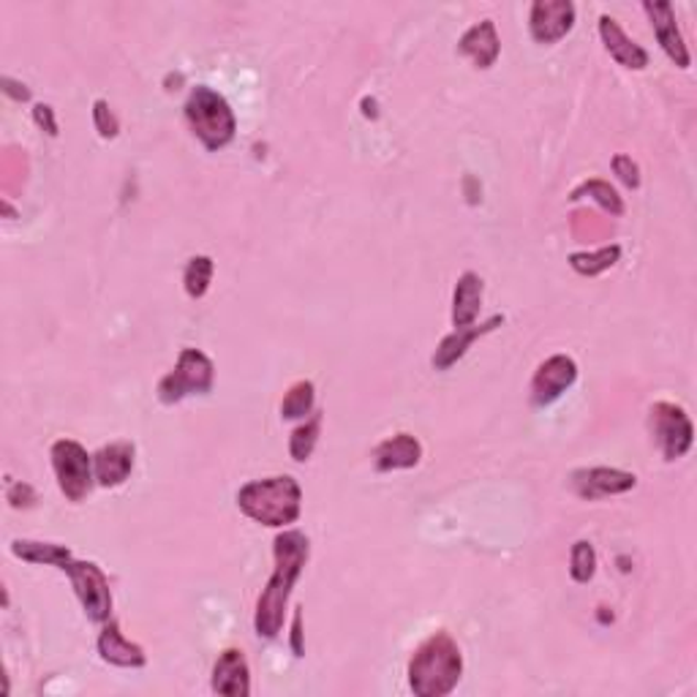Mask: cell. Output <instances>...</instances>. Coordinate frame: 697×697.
<instances>
[{"label":"cell","instance_id":"obj_1","mask_svg":"<svg viewBox=\"0 0 697 697\" xmlns=\"http://www.w3.org/2000/svg\"><path fill=\"white\" fill-rule=\"evenodd\" d=\"M308 554H311V543H308L305 534L298 532V528L281 532L272 539L276 569H272L265 591L259 594L257 615H254V630H257V635L265 637V641H272V637L281 632L283 615H287L289 605V594H292L294 583H298V578L303 575Z\"/></svg>","mask_w":697,"mask_h":697},{"label":"cell","instance_id":"obj_2","mask_svg":"<svg viewBox=\"0 0 697 697\" xmlns=\"http://www.w3.org/2000/svg\"><path fill=\"white\" fill-rule=\"evenodd\" d=\"M463 676V654L450 632H436L409 660V687L417 697H444Z\"/></svg>","mask_w":697,"mask_h":697},{"label":"cell","instance_id":"obj_3","mask_svg":"<svg viewBox=\"0 0 697 697\" xmlns=\"http://www.w3.org/2000/svg\"><path fill=\"white\" fill-rule=\"evenodd\" d=\"M237 507L246 518L270 528H283L303 513V487L289 474L251 480L237 491Z\"/></svg>","mask_w":697,"mask_h":697},{"label":"cell","instance_id":"obj_4","mask_svg":"<svg viewBox=\"0 0 697 697\" xmlns=\"http://www.w3.org/2000/svg\"><path fill=\"white\" fill-rule=\"evenodd\" d=\"M185 120H189L194 137L207 150H221L235 139L237 120L229 101L207 85H200L191 90L189 101H185Z\"/></svg>","mask_w":697,"mask_h":697},{"label":"cell","instance_id":"obj_5","mask_svg":"<svg viewBox=\"0 0 697 697\" xmlns=\"http://www.w3.org/2000/svg\"><path fill=\"white\" fill-rule=\"evenodd\" d=\"M216 368L213 360L200 349H183L178 357V365L159 382L161 404H178L189 395H205L213 390Z\"/></svg>","mask_w":697,"mask_h":697},{"label":"cell","instance_id":"obj_6","mask_svg":"<svg viewBox=\"0 0 697 697\" xmlns=\"http://www.w3.org/2000/svg\"><path fill=\"white\" fill-rule=\"evenodd\" d=\"M50 455L61 493L68 502L79 504L87 493H90L93 480H96L93 458L87 455L85 447L74 439H57L55 444H52Z\"/></svg>","mask_w":697,"mask_h":697},{"label":"cell","instance_id":"obj_7","mask_svg":"<svg viewBox=\"0 0 697 697\" xmlns=\"http://www.w3.org/2000/svg\"><path fill=\"white\" fill-rule=\"evenodd\" d=\"M648 422H652L654 441L660 444L665 461H678V458H684L689 450H693L695 428H693V420H689V415L682 409V406L660 400V404L652 406Z\"/></svg>","mask_w":697,"mask_h":697},{"label":"cell","instance_id":"obj_8","mask_svg":"<svg viewBox=\"0 0 697 697\" xmlns=\"http://www.w3.org/2000/svg\"><path fill=\"white\" fill-rule=\"evenodd\" d=\"M63 572L72 578L74 594L83 602L87 619L96 624H107L112 619V591H109V580L104 569L93 561H77L72 559Z\"/></svg>","mask_w":697,"mask_h":697},{"label":"cell","instance_id":"obj_9","mask_svg":"<svg viewBox=\"0 0 697 697\" xmlns=\"http://www.w3.org/2000/svg\"><path fill=\"white\" fill-rule=\"evenodd\" d=\"M575 3L572 0H537L532 3L528 14V31L537 44H556L572 31L575 25Z\"/></svg>","mask_w":697,"mask_h":697},{"label":"cell","instance_id":"obj_10","mask_svg":"<svg viewBox=\"0 0 697 697\" xmlns=\"http://www.w3.org/2000/svg\"><path fill=\"white\" fill-rule=\"evenodd\" d=\"M578 379V363L567 354H554L537 368L532 379V404L548 406L559 400Z\"/></svg>","mask_w":697,"mask_h":697},{"label":"cell","instance_id":"obj_11","mask_svg":"<svg viewBox=\"0 0 697 697\" xmlns=\"http://www.w3.org/2000/svg\"><path fill=\"white\" fill-rule=\"evenodd\" d=\"M637 485V478L632 472H621V469L594 467V469H578L572 474V487L580 498H602V496H619V493L632 491Z\"/></svg>","mask_w":697,"mask_h":697},{"label":"cell","instance_id":"obj_12","mask_svg":"<svg viewBox=\"0 0 697 697\" xmlns=\"http://www.w3.org/2000/svg\"><path fill=\"white\" fill-rule=\"evenodd\" d=\"M643 11L648 14L654 28V36L660 42L665 55L676 63L678 68H689L693 63V55H689L687 42H684L682 31L676 25V11H673L671 3H643Z\"/></svg>","mask_w":697,"mask_h":697},{"label":"cell","instance_id":"obj_13","mask_svg":"<svg viewBox=\"0 0 697 697\" xmlns=\"http://www.w3.org/2000/svg\"><path fill=\"white\" fill-rule=\"evenodd\" d=\"M213 693L226 697H248L251 695V671L248 660L240 648H224L213 665Z\"/></svg>","mask_w":697,"mask_h":697},{"label":"cell","instance_id":"obj_14","mask_svg":"<svg viewBox=\"0 0 697 697\" xmlns=\"http://www.w3.org/2000/svg\"><path fill=\"white\" fill-rule=\"evenodd\" d=\"M502 324H504V317H498V313H496V317H491V319H487V322H482V324L455 328L450 335H444V339H441L439 346H436L433 360H431L433 368L436 371H450L452 365H455L458 360H461L463 354H467V349L480 339V335L491 333V330L502 328Z\"/></svg>","mask_w":697,"mask_h":697},{"label":"cell","instance_id":"obj_15","mask_svg":"<svg viewBox=\"0 0 697 697\" xmlns=\"http://www.w3.org/2000/svg\"><path fill=\"white\" fill-rule=\"evenodd\" d=\"M133 469V444L131 441H112V444L101 447L93 455V472L96 482L101 487H118L129 480Z\"/></svg>","mask_w":697,"mask_h":697},{"label":"cell","instance_id":"obj_16","mask_svg":"<svg viewBox=\"0 0 697 697\" xmlns=\"http://www.w3.org/2000/svg\"><path fill=\"white\" fill-rule=\"evenodd\" d=\"M98 654H101V660L109 662V665L129 667V671L148 665V654H144V648L139 646V643L129 641V637L120 632L118 621H112V619L104 624L101 635H98Z\"/></svg>","mask_w":697,"mask_h":697},{"label":"cell","instance_id":"obj_17","mask_svg":"<svg viewBox=\"0 0 697 697\" xmlns=\"http://www.w3.org/2000/svg\"><path fill=\"white\" fill-rule=\"evenodd\" d=\"M600 36H602V44H605V50L610 52V57H613L619 66L632 68V72H643V68L648 66V52L643 50L641 44L632 42V39L621 31V25L613 20V17H608V14L600 17Z\"/></svg>","mask_w":697,"mask_h":697},{"label":"cell","instance_id":"obj_18","mask_svg":"<svg viewBox=\"0 0 697 697\" xmlns=\"http://www.w3.org/2000/svg\"><path fill=\"white\" fill-rule=\"evenodd\" d=\"M422 458V444L411 433H395L374 450L376 472H395V469H415Z\"/></svg>","mask_w":697,"mask_h":697},{"label":"cell","instance_id":"obj_19","mask_svg":"<svg viewBox=\"0 0 697 697\" xmlns=\"http://www.w3.org/2000/svg\"><path fill=\"white\" fill-rule=\"evenodd\" d=\"M458 52L467 55L478 68H491L498 61V52H502L496 25L491 20H482L469 28L461 36V42H458Z\"/></svg>","mask_w":697,"mask_h":697},{"label":"cell","instance_id":"obj_20","mask_svg":"<svg viewBox=\"0 0 697 697\" xmlns=\"http://www.w3.org/2000/svg\"><path fill=\"white\" fill-rule=\"evenodd\" d=\"M482 278L478 272H463L452 292V328H469L482 308Z\"/></svg>","mask_w":697,"mask_h":697},{"label":"cell","instance_id":"obj_21","mask_svg":"<svg viewBox=\"0 0 697 697\" xmlns=\"http://www.w3.org/2000/svg\"><path fill=\"white\" fill-rule=\"evenodd\" d=\"M11 554H14L17 559L28 561V565H46L57 569H66L68 561L74 559L72 550H68L66 545L39 543V539H14V543H11Z\"/></svg>","mask_w":697,"mask_h":697},{"label":"cell","instance_id":"obj_22","mask_svg":"<svg viewBox=\"0 0 697 697\" xmlns=\"http://www.w3.org/2000/svg\"><path fill=\"white\" fill-rule=\"evenodd\" d=\"M621 259V246H605L600 248V251H583V254H572L569 257V267H572L575 272H580V276H600V272L610 270V267L615 265V261Z\"/></svg>","mask_w":697,"mask_h":697},{"label":"cell","instance_id":"obj_23","mask_svg":"<svg viewBox=\"0 0 697 697\" xmlns=\"http://www.w3.org/2000/svg\"><path fill=\"white\" fill-rule=\"evenodd\" d=\"M313 400H317L313 382H308V379L294 382L281 400L283 420H305V415H311V409H313Z\"/></svg>","mask_w":697,"mask_h":697},{"label":"cell","instance_id":"obj_24","mask_svg":"<svg viewBox=\"0 0 697 697\" xmlns=\"http://www.w3.org/2000/svg\"><path fill=\"white\" fill-rule=\"evenodd\" d=\"M319 433H322V411H317L311 420H305L303 426L294 428L292 436H289V455L298 463L308 461V458L313 455V450H317Z\"/></svg>","mask_w":697,"mask_h":697},{"label":"cell","instance_id":"obj_25","mask_svg":"<svg viewBox=\"0 0 697 697\" xmlns=\"http://www.w3.org/2000/svg\"><path fill=\"white\" fill-rule=\"evenodd\" d=\"M213 259L211 257H191L189 265H185V272H183V287H185V294H189L191 300H202L207 294V289H211V281H213Z\"/></svg>","mask_w":697,"mask_h":697},{"label":"cell","instance_id":"obj_26","mask_svg":"<svg viewBox=\"0 0 697 697\" xmlns=\"http://www.w3.org/2000/svg\"><path fill=\"white\" fill-rule=\"evenodd\" d=\"M580 196H594V200L600 202L608 213H613V216H621V213H624V202H621V196L615 194L613 185L605 183V180H586L583 185H578V189L572 191L569 200H580Z\"/></svg>","mask_w":697,"mask_h":697},{"label":"cell","instance_id":"obj_27","mask_svg":"<svg viewBox=\"0 0 697 697\" xmlns=\"http://www.w3.org/2000/svg\"><path fill=\"white\" fill-rule=\"evenodd\" d=\"M597 572V554L594 545L578 539L572 545V554H569V575H572L575 583H589Z\"/></svg>","mask_w":697,"mask_h":697},{"label":"cell","instance_id":"obj_28","mask_svg":"<svg viewBox=\"0 0 697 697\" xmlns=\"http://www.w3.org/2000/svg\"><path fill=\"white\" fill-rule=\"evenodd\" d=\"M93 126H96V131L101 133L104 139L118 137V131H120L118 118H115V112H112V109H109V104L101 101V98H98V101L93 104Z\"/></svg>","mask_w":697,"mask_h":697},{"label":"cell","instance_id":"obj_29","mask_svg":"<svg viewBox=\"0 0 697 697\" xmlns=\"http://www.w3.org/2000/svg\"><path fill=\"white\" fill-rule=\"evenodd\" d=\"M613 172L619 174V180L626 185V189H637V185H641V170H637V164L630 159V156H624V153L615 156Z\"/></svg>","mask_w":697,"mask_h":697},{"label":"cell","instance_id":"obj_30","mask_svg":"<svg viewBox=\"0 0 697 697\" xmlns=\"http://www.w3.org/2000/svg\"><path fill=\"white\" fill-rule=\"evenodd\" d=\"M33 120H36L39 129H44L50 137H57V120H55V112H52V107H46V104H36V107H33Z\"/></svg>","mask_w":697,"mask_h":697},{"label":"cell","instance_id":"obj_31","mask_svg":"<svg viewBox=\"0 0 697 697\" xmlns=\"http://www.w3.org/2000/svg\"><path fill=\"white\" fill-rule=\"evenodd\" d=\"M3 93L6 96L14 98V101H28V98H31V90H28L25 85L14 83L11 77H3Z\"/></svg>","mask_w":697,"mask_h":697},{"label":"cell","instance_id":"obj_32","mask_svg":"<svg viewBox=\"0 0 697 697\" xmlns=\"http://www.w3.org/2000/svg\"><path fill=\"white\" fill-rule=\"evenodd\" d=\"M300 624H303V613H294V626H292V648H294V656H303V643H300V637H303V630H300Z\"/></svg>","mask_w":697,"mask_h":697}]
</instances>
